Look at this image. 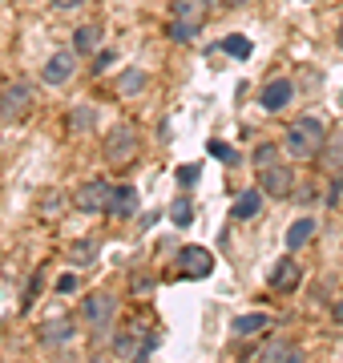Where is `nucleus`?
<instances>
[{
  "mask_svg": "<svg viewBox=\"0 0 343 363\" xmlns=\"http://www.w3.org/2000/svg\"><path fill=\"white\" fill-rule=\"evenodd\" d=\"M174 21H170V40H194L198 37V28L206 25V13H210V4L206 0H174Z\"/></svg>",
  "mask_w": 343,
  "mask_h": 363,
  "instance_id": "nucleus-2",
  "label": "nucleus"
},
{
  "mask_svg": "<svg viewBox=\"0 0 343 363\" xmlns=\"http://www.w3.org/2000/svg\"><path fill=\"white\" fill-rule=\"evenodd\" d=\"M331 315H335V323L343 327V298H339V303H335V307H331Z\"/></svg>",
  "mask_w": 343,
  "mask_h": 363,
  "instance_id": "nucleus-34",
  "label": "nucleus"
},
{
  "mask_svg": "<svg viewBox=\"0 0 343 363\" xmlns=\"http://www.w3.org/2000/svg\"><path fill=\"white\" fill-rule=\"evenodd\" d=\"M73 335H77V319H73V315L49 319V323L40 327V343H45V347H65V343H73Z\"/></svg>",
  "mask_w": 343,
  "mask_h": 363,
  "instance_id": "nucleus-11",
  "label": "nucleus"
},
{
  "mask_svg": "<svg viewBox=\"0 0 343 363\" xmlns=\"http://www.w3.org/2000/svg\"><path fill=\"white\" fill-rule=\"evenodd\" d=\"M137 150H142V133H137V125L121 121V125H113V130H109V138H106V162L113 169L130 166L133 157H137Z\"/></svg>",
  "mask_w": 343,
  "mask_h": 363,
  "instance_id": "nucleus-3",
  "label": "nucleus"
},
{
  "mask_svg": "<svg viewBox=\"0 0 343 363\" xmlns=\"http://www.w3.org/2000/svg\"><path fill=\"white\" fill-rule=\"evenodd\" d=\"M263 363H307V351L299 343H287V339H275L271 347H266Z\"/></svg>",
  "mask_w": 343,
  "mask_h": 363,
  "instance_id": "nucleus-16",
  "label": "nucleus"
},
{
  "mask_svg": "<svg viewBox=\"0 0 343 363\" xmlns=\"http://www.w3.org/2000/svg\"><path fill=\"white\" fill-rule=\"evenodd\" d=\"M145 335L150 331H121V335H113V343H109V351H113V359H121V363H133L137 359V351H142V343H145Z\"/></svg>",
  "mask_w": 343,
  "mask_h": 363,
  "instance_id": "nucleus-14",
  "label": "nucleus"
},
{
  "mask_svg": "<svg viewBox=\"0 0 343 363\" xmlns=\"http://www.w3.org/2000/svg\"><path fill=\"white\" fill-rule=\"evenodd\" d=\"M178 182L182 186H194L198 182V166H178Z\"/></svg>",
  "mask_w": 343,
  "mask_h": 363,
  "instance_id": "nucleus-28",
  "label": "nucleus"
},
{
  "mask_svg": "<svg viewBox=\"0 0 343 363\" xmlns=\"http://www.w3.org/2000/svg\"><path fill=\"white\" fill-rule=\"evenodd\" d=\"M113 315H118V298L109 295V291H93L81 303V323H89L93 331H106L113 323Z\"/></svg>",
  "mask_w": 343,
  "mask_h": 363,
  "instance_id": "nucleus-6",
  "label": "nucleus"
},
{
  "mask_svg": "<svg viewBox=\"0 0 343 363\" xmlns=\"http://www.w3.org/2000/svg\"><path fill=\"white\" fill-rule=\"evenodd\" d=\"M40 283H45V274H33V279H28V291H25V298H21V307H25V311H28V307H33V303H37V291H40Z\"/></svg>",
  "mask_w": 343,
  "mask_h": 363,
  "instance_id": "nucleus-27",
  "label": "nucleus"
},
{
  "mask_svg": "<svg viewBox=\"0 0 343 363\" xmlns=\"http://www.w3.org/2000/svg\"><path fill=\"white\" fill-rule=\"evenodd\" d=\"M331 206H335V210H343V178L335 182V190H331Z\"/></svg>",
  "mask_w": 343,
  "mask_h": 363,
  "instance_id": "nucleus-30",
  "label": "nucleus"
},
{
  "mask_svg": "<svg viewBox=\"0 0 343 363\" xmlns=\"http://www.w3.org/2000/svg\"><path fill=\"white\" fill-rule=\"evenodd\" d=\"M73 77H77V49L49 52V61H45V69H40V81H45L49 89H65Z\"/></svg>",
  "mask_w": 343,
  "mask_h": 363,
  "instance_id": "nucleus-5",
  "label": "nucleus"
},
{
  "mask_svg": "<svg viewBox=\"0 0 343 363\" xmlns=\"http://www.w3.org/2000/svg\"><path fill=\"white\" fill-rule=\"evenodd\" d=\"M33 109V85L28 81H4L0 85V121H25Z\"/></svg>",
  "mask_w": 343,
  "mask_h": 363,
  "instance_id": "nucleus-4",
  "label": "nucleus"
},
{
  "mask_svg": "<svg viewBox=\"0 0 343 363\" xmlns=\"http://www.w3.org/2000/svg\"><path fill=\"white\" fill-rule=\"evenodd\" d=\"M279 157H283V142H263V145L251 154V162H254L259 169H266V166H275Z\"/></svg>",
  "mask_w": 343,
  "mask_h": 363,
  "instance_id": "nucleus-23",
  "label": "nucleus"
},
{
  "mask_svg": "<svg viewBox=\"0 0 343 363\" xmlns=\"http://www.w3.org/2000/svg\"><path fill=\"white\" fill-rule=\"evenodd\" d=\"M69 125H73V133H89L93 125H97V109H93V105H77V109L69 113Z\"/></svg>",
  "mask_w": 343,
  "mask_h": 363,
  "instance_id": "nucleus-22",
  "label": "nucleus"
},
{
  "mask_svg": "<svg viewBox=\"0 0 343 363\" xmlns=\"http://www.w3.org/2000/svg\"><path fill=\"white\" fill-rule=\"evenodd\" d=\"M57 291H65V295H69V291H77V274H65V279L57 283Z\"/></svg>",
  "mask_w": 343,
  "mask_h": 363,
  "instance_id": "nucleus-31",
  "label": "nucleus"
},
{
  "mask_svg": "<svg viewBox=\"0 0 343 363\" xmlns=\"http://www.w3.org/2000/svg\"><path fill=\"white\" fill-rule=\"evenodd\" d=\"M133 291H137V295H145V291H154V279H133Z\"/></svg>",
  "mask_w": 343,
  "mask_h": 363,
  "instance_id": "nucleus-32",
  "label": "nucleus"
},
{
  "mask_svg": "<svg viewBox=\"0 0 343 363\" xmlns=\"http://www.w3.org/2000/svg\"><path fill=\"white\" fill-rule=\"evenodd\" d=\"M109 198H113V186H109V182H101V178H93V182H85V186H77L73 206H77L81 214H106Z\"/></svg>",
  "mask_w": 343,
  "mask_h": 363,
  "instance_id": "nucleus-7",
  "label": "nucleus"
},
{
  "mask_svg": "<svg viewBox=\"0 0 343 363\" xmlns=\"http://www.w3.org/2000/svg\"><path fill=\"white\" fill-rule=\"evenodd\" d=\"M145 85H150V73H145V69H121L118 73L121 97H137V93H145Z\"/></svg>",
  "mask_w": 343,
  "mask_h": 363,
  "instance_id": "nucleus-19",
  "label": "nucleus"
},
{
  "mask_svg": "<svg viewBox=\"0 0 343 363\" xmlns=\"http://www.w3.org/2000/svg\"><path fill=\"white\" fill-rule=\"evenodd\" d=\"M315 230H319V222L315 218H295L287 226V250L295 255V250H303L311 238H315Z\"/></svg>",
  "mask_w": 343,
  "mask_h": 363,
  "instance_id": "nucleus-17",
  "label": "nucleus"
},
{
  "mask_svg": "<svg viewBox=\"0 0 343 363\" xmlns=\"http://www.w3.org/2000/svg\"><path fill=\"white\" fill-rule=\"evenodd\" d=\"M266 327H271V315L251 311V315H238L235 323H230V335H259V331H266Z\"/></svg>",
  "mask_w": 343,
  "mask_h": 363,
  "instance_id": "nucleus-20",
  "label": "nucleus"
},
{
  "mask_svg": "<svg viewBox=\"0 0 343 363\" xmlns=\"http://www.w3.org/2000/svg\"><path fill=\"white\" fill-rule=\"evenodd\" d=\"M170 218H174V226H190V222H194V210H190V202H174Z\"/></svg>",
  "mask_w": 343,
  "mask_h": 363,
  "instance_id": "nucleus-26",
  "label": "nucleus"
},
{
  "mask_svg": "<svg viewBox=\"0 0 343 363\" xmlns=\"http://www.w3.org/2000/svg\"><path fill=\"white\" fill-rule=\"evenodd\" d=\"M97 45H101V25H77L73 28V49H77V57L97 52Z\"/></svg>",
  "mask_w": 343,
  "mask_h": 363,
  "instance_id": "nucleus-18",
  "label": "nucleus"
},
{
  "mask_svg": "<svg viewBox=\"0 0 343 363\" xmlns=\"http://www.w3.org/2000/svg\"><path fill=\"white\" fill-rule=\"evenodd\" d=\"M299 279H303V271H299V262L287 255V259H279L275 267H271V279H266V283H271V291H295Z\"/></svg>",
  "mask_w": 343,
  "mask_h": 363,
  "instance_id": "nucleus-13",
  "label": "nucleus"
},
{
  "mask_svg": "<svg viewBox=\"0 0 343 363\" xmlns=\"http://www.w3.org/2000/svg\"><path fill=\"white\" fill-rule=\"evenodd\" d=\"M323 142H327V121L315 113L295 117L287 130H283V154L295 157V162H311L323 150Z\"/></svg>",
  "mask_w": 343,
  "mask_h": 363,
  "instance_id": "nucleus-1",
  "label": "nucleus"
},
{
  "mask_svg": "<svg viewBox=\"0 0 343 363\" xmlns=\"http://www.w3.org/2000/svg\"><path fill=\"white\" fill-rule=\"evenodd\" d=\"M206 4H210V9L214 4H218V9H238V4H247V0H206Z\"/></svg>",
  "mask_w": 343,
  "mask_h": 363,
  "instance_id": "nucleus-33",
  "label": "nucleus"
},
{
  "mask_svg": "<svg viewBox=\"0 0 343 363\" xmlns=\"http://www.w3.org/2000/svg\"><path fill=\"white\" fill-rule=\"evenodd\" d=\"M206 150H210V157H218V162H226V166H235V162H238V154L226 142H210Z\"/></svg>",
  "mask_w": 343,
  "mask_h": 363,
  "instance_id": "nucleus-25",
  "label": "nucleus"
},
{
  "mask_svg": "<svg viewBox=\"0 0 343 363\" xmlns=\"http://www.w3.org/2000/svg\"><path fill=\"white\" fill-rule=\"evenodd\" d=\"M291 101H295V81H291V77L266 81L263 93H259V105H263L266 113H283V109H287Z\"/></svg>",
  "mask_w": 343,
  "mask_h": 363,
  "instance_id": "nucleus-9",
  "label": "nucleus"
},
{
  "mask_svg": "<svg viewBox=\"0 0 343 363\" xmlns=\"http://www.w3.org/2000/svg\"><path fill=\"white\" fill-rule=\"evenodd\" d=\"M263 202H266V194L259 190V186H251V190H242V194L235 198L230 214H235V222H254L259 214H263Z\"/></svg>",
  "mask_w": 343,
  "mask_h": 363,
  "instance_id": "nucleus-12",
  "label": "nucleus"
},
{
  "mask_svg": "<svg viewBox=\"0 0 343 363\" xmlns=\"http://www.w3.org/2000/svg\"><path fill=\"white\" fill-rule=\"evenodd\" d=\"M339 45H343V25H339Z\"/></svg>",
  "mask_w": 343,
  "mask_h": 363,
  "instance_id": "nucleus-35",
  "label": "nucleus"
},
{
  "mask_svg": "<svg viewBox=\"0 0 343 363\" xmlns=\"http://www.w3.org/2000/svg\"><path fill=\"white\" fill-rule=\"evenodd\" d=\"M69 255H73V262H89V259H97V242L93 238H81V242L69 247Z\"/></svg>",
  "mask_w": 343,
  "mask_h": 363,
  "instance_id": "nucleus-24",
  "label": "nucleus"
},
{
  "mask_svg": "<svg viewBox=\"0 0 343 363\" xmlns=\"http://www.w3.org/2000/svg\"><path fill=\"white\" fill-rule=\"evenodd\" d=\"M109 218H133L137 214V190L133 186H113V198H109Z\"/></svg>",
  "mask_w": 343,
  "mask_h": 363,
  "instance_id": "nucleus-15",
  "label": "nucleus"
},
{
  "mask_svg": "<svg viewBox=\"0 0 343 363\" xmlns=\"http://www.w3.org/2000/svg\"><path fill=\"white\" fill-rule=\"evenodd\" d=\"M178 271L190 274V279H206V274L214 271V255L206 247H186L182 255H178Z\"/></svg>",
  "mask_w": 343,
  "mask_h": 363,
  "instance_id": "nucleus-10",
  "label": "nucleus"
},
{
  "mask_svg": "<svg viewBox=\"0 0 343 363\" xmlns=\"http://www.w3.org/2000/svg\"><path fill=\"white\" fill-rule=\"evenodd\" d=\"M218 49H223L226 57H235V61H247L254 45H251V37H242V33H230V37L218 40Z\"/></svg>",
  "mask_w": 343,
  "mask_h": 363,
  "instance_id": "nucleus-21",
  "label": "nucleus"
},
{
  "mask_svg": "<svg viewBox=\"0 0 343 363\" xmlns=\"http://www.w3.org/2000/svg\"><path fill=\"white\" fill-rule=\"evenodd\" d=\"M259 190H263L266 198H291L295 194V169L283 166V162L259 169Z\"/></svg>",
  "mask_w": 343,
  "mask_h": 363,
  "instance_id": "nucleus-8",
  "label": "nucleus"
},
{
  "mask_svg": "<svg viewBox=\"0 0 343 363\" xmlns=\"http://www.w3.org/2000/svg\"><path fill=\"white\" fill-rule=\"evenodd\" d=\"M81 4H89V0H53L57 13H73V9H81Z\"/></svg>",
  "mask_w": 343,
  "mask_h": 363,
  "instance_id": "nucleus-29",
  "label": "nucleus"
}]
</instances>
